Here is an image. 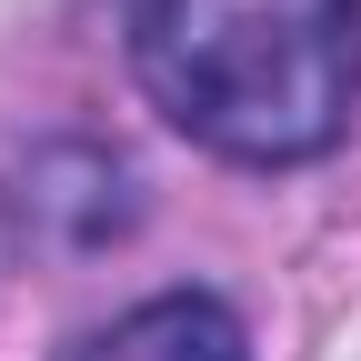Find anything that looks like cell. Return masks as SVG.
Returning <instances> with one entry per match:
<instances>
[{"mask_svg":"<svg viewBox=\"0 0 361 361\" xmlns=\"http://www.w3.org/2000/svg\"><path fill=\"white\" fill-rule=\"evenodd\" d=\"M130 61L201 151L251 171L322 161L361 101V0H141Z\"/></svg>","mask_w":361,"mask_h":361,"instance_id":"6da1fadb","label":"cell"},{"mask_svg":"<svg viewBox=\"0 0 361 361\" xmlns=\"http://www.w3.org/2000/svg\"><path fill=\"white\" fill-rule=\"evenodd\" d=\"M61 361H251V341H241V322L211 291H161L141 311H121L111 331L71 341Z\"/></svg>","mask_w":361,"mask_h":361,"instance_id":"7a4b0ae2","label":"cell"}]
</instances>
